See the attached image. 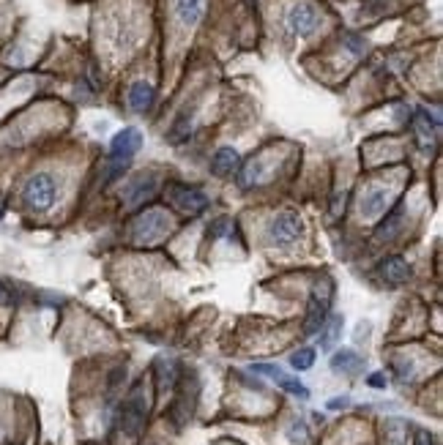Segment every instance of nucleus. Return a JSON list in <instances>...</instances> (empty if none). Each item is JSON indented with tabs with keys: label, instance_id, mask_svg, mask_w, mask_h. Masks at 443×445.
Here are the masks:
<instances>
[{
	"label": "nucleus",
	"instance_id": "nucleus-1",
	"mask_svg": "<svg viewBox=\"0 0 443 445\" xmlns=\"http://www.w3.org/2000/svg\"><path fill=\"white\" fill-rule=\"evenodd\" d=\"M331 295H334V281L328 276H323L310 295V306H307V322H304V333L312 336L323 328V322L328 320V306H331Z\"/></svg>",
	"mask_w": 443,
	"mask_h": 445
},
{
	"label": "nucleus",
	"instance_id": "nucleus-2",
	"mask_svg": "<svg viewBox=\"0 0 443 445\" xmlns=\"http://www.w3.org/2000/svg\"><path fill=\"white\" fill-rule=\"evenodd\" d=\"M55 197H58V180L49 173H36L31 175L25 189H22V200L31 211H47L55 205Z\"/></svg>",
	"mask_w": 443,
	"mask_h": 445
},
{
	"label": "nucleus",
	"instance_id": "nucleus-3",
	"mask_svg": "<svg viewBox=\"0 0 443 445\" xmlns=\"http://www.w3.org/2000/svg\"><path fill=\"white\" fill-rule=\"evenodd\" d=\"M145 415H148V401L142 394V385H137L121 404V429L129 437H140V432L145 426Z\"/></svg>",
	"mask_w": 443,
	"mask_h": 445
},
{
	"label": "nucleus",
	"instance_id": "nucleus-4",
	"mask_svg": "<svg viewBox=\"0 0 443 445\" xmlns=\"http://www.w3.org/2000/svg\"><path fill=\"white\" fill-rule=\"evenodd\" d=\"M301 238V219L290 211L274 216L268 224V243L276 246V249H285V246H293L296 241Z\"/></svg>",
	"mask_w": 443,
	"mask_h": 445
},
{
	"label": "nucleus",
	"instance_id": "nucleus-5",
	"mask_svg": "<svg viewBox=\"0 0 443 445\" xmlns=\"http://www.w3.org/2000/svg\"><path fill=\"white\" fill-rule=\"evenodd\" d=\"M167 227H170L167 213L159 211V208H151V211H145V213H140V216L134 219L132 227H129V232H132L134 241H145V243H148V241L159 238Z\"/></svg>",
	"mask_w": 443,
	"mask_h": 445
},
{
	"label": "nucleus",
	"instance_id": "nucleus-6",
	"mask_svg": "<svg viewBox=\"0 0 443 445\" xmlns=\"http://www.w3.org/2000/svg\"><path fill=\"white\" fill-rule=\"evenodd\" d=\"M170 197H173V205H176L178 211H183L189 216H197V213H203L208 208V197L197 186H173Z\"/></svg>",
	"mask_w": 443,
	"mask_h": 445
},
{
	"label": "nucleus",
	"instance_id": "nucleus-7",
	"mask_svg": "<svg viewBox=\"0 0 443 445\" xmlns=\"http://www.w3.org/2000/svg\"><path fill=\"white\" fill-rule=\"evenodd\" d=\"M140 148H142V134H140V129L126 126V129H121V132L112 137V142H110V159H112V162H129Z\"/></svg>",
	"mask_w": 443,
	"mask_h": 445
},
{
	"label": "nucleus",
	"instance_id": "nucleus-8",
	"mask_svg": "<svg viewBox=\"0 0 443 445\" xmlns=\"http://www.w3.org/2000/svg\"><path fill=\"white\" fill-rule=\"evenodd\" d=\"M317 25H320V11L312 3H296L287 14V28L296 36H310Z\"/></svg>",
	"mask_w": 443,
	"mask_h": 445
},
{
	"label": "nucleus",
	"instance_id": "nucleus-9",
	"mask_svg": "<svg viewBox=\"0 0 443 445\" xmlns=\"http://www.w3.org/2000/svg\"><path fill=\"white\" fill-rule=\"evenodd\" d=\"M413 129H416V137H419V145L427 150L433 148V142L438 139V118H433L427 110H416V118H413Z\"/></svg>",
	"mask_w": 443,
	"mask_h": 445
},
{
	"label": "nucleus",
	"instance_id": "nucleus-10",
	"mask_svg": "<svg viewBox=\"0 0 443 445\" xmlns=\"http://www.w3.org/2000/svg\"><path fill=\"white\" fill-rule=\"evenodd\" d=\"M386 200H389V189H381V186H372L361 194V213L367 219H375L386 211Z\"/></svg>",
	"mask_w": 443,
	"mask_h": 445
},
{
	"label": "nucleus",
	"instance_id": "nucleus-11",
	"mask_svg": "<svg viewBox=\"0 0 443 445\" xmlns=\"http://www.w3.org/2000/svg\"><path fill=\"white\" fill-rule=\"evenodd\" d=\"M176 19L183 28H194L206 14V0H176Z\"/></svg>",
	"mask_w": 443,
	"mask_h": 445
},
{
	"label": "nucleus",
	"instance_id": "nucleus-12",
	"mask_svg": "<svg viewBox=\"0 0 443 445\" xmlns=\"http://www.w3.org/2000/svg\"><path fill=\"white\" fill-rule=\"evenodd\" d=\"M153 98H156V93H153V88L145 80L134 82L132 88H129V107H132L134 112H140V115H145L153 107Z\"/></svg>",
	"mask_w": 443,
	"mask_h": 445
},
{
	"label": "nucleus",
	"instance_id": "nucleus-13",
	"mask_svg": "<svg viewBox=\"0 0 443 445\" xmlns=\"http://www.w3.org/2000/svg\"><path fill=\"white\" fill-rule=\"evenodd\" d=\"M342 328H345V317H342V314H331V317L323 322V328L317 331V333H320V350H334V344H337L340 336H342Z\"/></svg>",
	"mask_w": 443,
	"mask_h": 445
},
{
	"label": "nucleus",
	"instance_id": "nucleus-14",
	"mask_svg": "<svg viewBox=\"0 0 443 445\" xmlns=\"http://www.w3.org/2000/svg\"><path fill=\"white\" fill-rule=\"evenodd\" d=\"M235 170H238V150L235 148H219L211 159V173L224 178V175H233Z\"/></svg>",
	"mask_w": 443,
	"mask_h": 445
},
{
	"label": "nucleus",
	"instance_id": "nucleus-15",
	"mask_svg": "<svg viewBox=\"0 0 443 445\" xmlns=\"http://www.w3.org/2000/svg\"><path fill=\"white\" fill-rule=\"evenodd\" d=\"M153 189H156V178H153L151 173H148V175H140V178L129 186V191H126V202H129V205H140L145 197L153 194Z\"/></svg>",
	"mask_w": 443,
	"mask_h": 445
},
{
	"label": "nucleus",
	"instance_id": "nucleus-16",
	"mask_svg": "<svg viewBox=\"0 0 443 445\" xmlns=\"http://www.w3.org/2000/svg\"><path fill=\"white\" fill-rule=\"evenodd\" d=\"M381 273H383V279H389V281L399 284V281H405V279L410 276V268H408V263H405L402 257L392 254V257L381 260Z\"/></svg>",
	"mask_w": 443,
	"mask_h": 445
},
{
	"label": "nucleus",
	"instance_id": "nucleus-17",
	"mask_svg": "<svg viewBox=\"0 0 443 445\" xmlns=\"http://www.w3.org/2000/svg\"><path fill=\"white\" fill-rule=\"evenodd\" d=\"M361 356L356 353V350H340V353H334L331 356V369L334 372H345V374H356L358 369H361Z\"/></svg>",
	"mask_w": 443,
	"mask_h": 445
},
{
	"label": "nucleus",
	"instance_id": "nucleus-18",
	"mask_svg": "<svg viewBox=\"0 0 443 445\" xmlns=\"http://www.w3.org/2000/svg\"><path fill=\"white\" fill-rule=\"evenodd\" d=\"M263 178V164L260 162H249V164H244L241 167V173H238V183H241V189H252V186H258Z\"/></svg>",
	"mask_w": 443,
	"mask_h": 445
},
{
	"label": "nucleus",
	"instance_id": "nucleus-19",
	"mask_svg": "<svg viewBox=\"0 0 443 445\" xmlns=\"http://www.w3.org/2000/svg\"><path fill=\"white\" fill-rule=\"evenodd\" d=\"M276 383H279V388H285L287 394H293V396H299V399H310V388H307L301 380L287 377V374H279Z\"/></svg>",
	"mask_w": 443,
	"mask_h": 445
},
{
	"label": "nucleus",
	"instance_id": "nucleus-20",
	"mask_svg": "<svg viewBox=\"0 0 443 445\" xmlns=\"http://www.w3.org/2000/svg\"><path fill=\"white\" fill-rule=\"evenodd\" d=\"M156 374H159V388H173L176 385V363L173 360H159L156 363Z\"/></svg>",
	"mask_w": 443,
	"mask_h": 445
},
{
	"label": "nucleus",
	"instance_id": "nucleus-21",
	"mask_svg": "<svg viewBox=\"0 0 443 445\" xmlns=\"http://www.w3.org/2000/svg\"><path fill=\"white\" fill-rule=\"evenodd\" d=\"M233 219H227V216H219V219H214V222L208 224V235H211V241H222V238H230V232H233Z\"/></svg>",
	"mask_w": 443,
	"mask_h": 445
},
{
	"label": "nucleus",
	"instance_id": "nucleus-22",
	"mask_svg": "<svg viewBox=\"0 0 443 445\" xmlns=\"http://www.w3.org/2000/svg\"><path fill=\"white\" fill-rule=\"evenodd\" d=\"M312 363H315V350L312 347H301V350H296L290 356V366L296 372H307V369H312Z\"/></svg>",
	"mask_w": 443,
	"mask_h": 445
},
{
	"label": "nucleus",
	"instance_id": "nucleus-23",
	"mask_svg": "<svg viewBox=\"0 0 443 445\" xmlns=\"http://www.w3.org/2000/svg\"><path fill=\"white\" fill-rule=\"evenodd\" d=\"M399 216H402V213H399V208H397V211H392V216H389L386 222L378 227V238H381V241H383V238H392V235H394V227H397Z\"/></svg>",
	"mask_w": 443,
	"mask_h": 445
},
{
	"label": "nucleus",
	"instance_id": "nucleus-24",
	"mask_svg": "<svg viewBox=\"0 0 443 445\" xmlns=\"http://www.w3.org/2000/svg\"><path fill=\"white\" fill-rule=\"evenodd\" d=\"M386 435L392 437L394 445H402V440H405V424L402 421H389L386 424Z\"/></svg>",
	"mask_w": 443,
	"mask_h": 445
},
{
	"label": "nucleus",
	"instance_id": "nucleus-25",
	"mask_svg": "<svg viewBox=\"0 0 443 445\" xmlns=\"http://www.w3.org/2000/svg\"><path fill=\"white\" fill-rule=\"evenodd\" d=\"M252 372L268 374V377H274V380H276V377L282 374V369H279V366H271V363H255V366H252Z\"/></svg>",
	"mask_w": 443,
	"mask_h": 445
},
{
	"label": "nucleus",
	"instance_id": "nucleus-26",
	"mask_svg": "<svg viewBox=\"0 0 443 445\" xmlns=\"http://www.w3.org/2000/svg\"><path fill=\"white\" fill-rule=\"evenodd\" d=\"M14 304V293H11V287L0 279V306H11Z\"/></svg>",
	"mask_w": 443,
	"mask_h": 445
},
{
	"label": "nucleus",
	"instance_id": "nucleus-27",
	"mask_svg": "<svg viewBox=\"0 0 443 445\" xmlns=\"http://www.w3.org/2000/svg\"><path fill=\"white\" fill-rule=\"evenodd\" d=\"M372 388H386V374L383 372H375V374H369V380H367Z\"/></svg>",
	"mask_w": 443,
	"mask_h": 445
},
{
	"label": "nucleus",
	"instance_id": "nucleus-28",
	"mask_svg": "<svg viewBox=\"0 0 443 445\" xmlns=\"http://www.w3.org/2000/svg\"><path fill=\"white\" fill-rule=\"evenodd\" d=\"M416 445H433V435H427V432H416Z\"/></svg>",
	"mask_w": 443,
	"mask_h": 445
},
{
	"label": "nucleus",
	"instance_id": "nucleus-29",
	"mask_svg": "<svg viewBox=\"0 0 443 445\" xmlns=\"http://www.w3.org/2000/svg\"><path fill=\"white\" fill-rule=\"evenodd\" d=\"M351 399H331L328 401V410H340V407H348Z\"/></svg>",
	"mask_w": 443,
	"mask_h": 445
},
{
	"label": "nucleus",
	"instance_id": "nucleus-30",
	"mask_svg": "<svg viewBox=\"0 0 443 445\" xmlns=\"http://www.w3.org/2000/svg\"><path fill=\"white\" fill-rule=\"evenodd\" d=\"M3 211H6V202H3V197H0V216H3Z\"/></svg>",
	"mask_w": 443,
	"mask_h": 445
}]
</instances>
